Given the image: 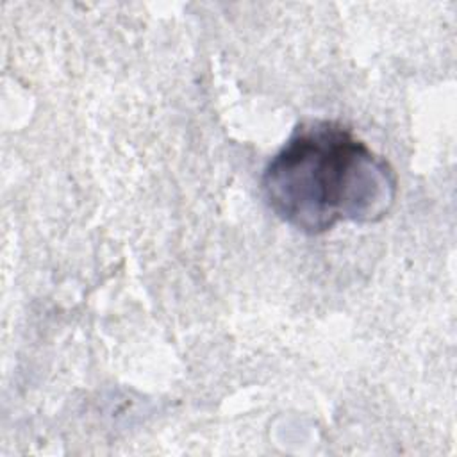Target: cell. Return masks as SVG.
<instances>
[{
  "label": "cell",
  "instance_id": "obj_1",
  "mask_svg": "<svg viewBox=\"0 0 457 457\" xmlns=\"http://www.w3.org/2000/svg\"><path fill=\"white\" fill-rule=\"evenodd\" d=\"M261 189L277 218L320 236L341 221H382L396 202L398 177L343 123L309 120L268 161Z\"/></svg>",
  "mask_w": 457,
  "mask_h": 457
}]
</instances>
